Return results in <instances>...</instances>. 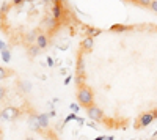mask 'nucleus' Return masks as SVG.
<instances>
[{
    "label": "nucleus",
    "instance_id": "obj_1",
    "mask_svg": "<svg viewBox=\"0 0 157 140\" xmlns=\"http://www.w3.org/2000/svg\"><path fill=\"white\" fill-rule=\"evenodd\" d=\"M2 30L6 41L25 49L28 57H36L38 38L50 43L63 28L82 25L72 14L68 0H11L0 6Z\"/></svg>",
    "mask_w": 157,
    "mask_h": 140
},
{
    "label": "nucleus",
    "instance_id": "obj_2",
    "mask_svg": "<svg viewBox=\"0 0 157 140\" xmlns=\"http://www.w3.org/2000/svg\"><path fill=\"white\" fill-rule=\"evenodd\" d=\"M86 113H88V116L93 121L104 120V110H102L99 106H90L88 109H86Z\"/></svg>",
    "mask_w": 157,
    "mask_h": 140
},
{
    "label": "nucleus",
    "instance_id": "obj_3",
    "mask_svg": "<svg viewBox=\"0 0 157 140\" xmlns=\"http://www.w3.org/2000/svg\"><path fill=\"white\" fill-rule=\"evenodd\" d=\"M152 120H155V116H154L152 112H145V113H141V115H140V118H138V123L135 124V128L148 126V124L151 123Z\"/></svg>",
    "mask_w": 157,
    "mask_h": 140
},
{
    "label": "nucleus",
    "instance_id": "obj_4",
    "mask_svg": "<svg viewBox=\"0 0 157 140\" xmlns=\"http://www.w3.org/2000/svg\"><path fill=\"white\" fill-rule=\"evenodd\" d=\"M18 115H19V110H18L16 107H6L5 110L2 112L3 120H13V118H16Z\"/></svg>",
    "mask_w": 157,
    "mask_h": 140
},
{
    "label": "nucleus",
    "instance_id": "obj_5",
    "mask_svg": "<svg viewBox=\"0 0 157 140\" xmlns=\"http://www.w3.org/2000/svg\"><path fill=\"white\" fill-rule=\"evenodd\" d=\"M127 2H132V3H137L140 6H145V8H149L151 10V6L154 2H157V0H127Z\"/></svg>",
    "mask_w": 157,
    "mask_h": 140
},
{
    "label": "nucleus",
    "instance_id": "obj_6",
    "mask_svg": "<svg viewBox=\"0 0 157 140\" xmlns=\"http://www.w3.org/2000/svg\"><path fill=\"white\" fill-rule=\"evenodd\" d=\"M38 120H39V124H41V128H47V126H49V116H47L46 113L38 115Z\"/></svg>",
    "mask_w": 157,
    "mask_h": 140
},
{
    "label": "nucleus",
    "instance_id": "obj_7",
    "mask_svg": "<svg viewBox=\"0 0 157 140\" xmlns=\"http://www.w3.org/2000/svg\"><path fill=\"white\" fill-rule=\"evenodd\" d=\"M28 123H30V126L33 128L35 131H38V129H41V124H39V120H38V116H30V120H28Z\"/></svg>",
    "mask_w": 157,
    "mask_h": 140
},
{
    "label": "nucleus",
    "instance_id": "obj_8",
    "mask_svg": "<svg viewBox=\"0 0 157 140\" xmlns=\"http://www.w3.org/2000/svg\"><path fill=\"white\" fill-rule=\"evenodd\" d=\"M71 109H72L74 112H77L78 110V104H72V106H71Z\"/></svg>",
    "mask_w": 157,
    "mask_h": 140
},
{
    "label": "nucleus",
    "instance_id": "obj_9",
    "mask_svg": "<svg viewBox=\"0 0 157 140\" xmlns=\"http://www.w3.org/2000/svg\"><path fill=\"white\" fill-rule=\"evenodd\" d=\"M104 140H115L112 135H108V137H104Z\"/></svg>",
    "mask_w": 157,
    "mask_h": 140
},
{
    "label": "nucleus",
    "instance_id": "obj_10",
    "mask_svg": "<svg viewBox=\"0 0 157 140\" xmlns=\"http://www.w3.org/2000/svg\"><path fill=\"white\" fill-rule=\"evenodd\" d=\"M94 140H104V137H98V138H94Z\"/></svg>",
    "mask_w": 157,
    "mask_h": 140
}]
</instances>
